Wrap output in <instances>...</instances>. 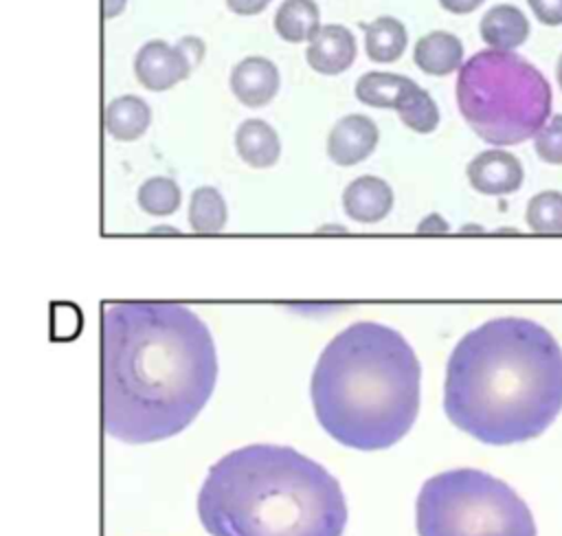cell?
I'll use <instances>...</instances> for the list:
<instances>
[{
    "label": "cell",
    "instance_id": "6da1fadb",
    "mask_svg": "<svg viewBox=\"0 0 562 536\" xmlns=\"http://www.w3.org/2000/svg\"><path fill=\"white\" fill-rule=\"evenodd\" d=\"M101 426L127 444L184 431L217 382L206 323L171 301H121L101 312Z\"/></svg>",
    "mask_w": 562,
    "mask_h": 536
},
{
    "label": "cell",
    "instance_id": "7a4b0ae2",
    "mask_svg": "<svg viewBox=\"0 0 562 536\" xmlns=\"http://www.w3.org/2000/svg\"><path fill=\"white\" fill-rule=\"evenodd\" d=\"M443 411L463 433L509 446L544 433L562 411V347L522 316L470 330L446 365Z\"/></svg>",
    "mask_w": 562,
    "mask_h": 536
},
{
    "label": "cell",
    "instance_id": "3957f363",
    "mask_svg": "<svg viewBox=\"0 0 562 536\" xmlns=\"http://www.w3.org/2000/svg\"><path fill=\"white\" fill-rule=\"evenodd\" d=\"M198 516L211 536H342L347 501L336 477L307 455L250 444L209 468Z\"/></svg>",
    "mask_w": 562,
    "mask_h": 536
},
{
    "label": "cell",
    "instance_id": "277c9868",
    "mask_svg": "<svg viewBox=\"0 0 562 536\" xmlns=\"http://www.w3.org/2000/svg\"><path fill=\"white\" fill-rule=\"evenodd\" d=\"M422 367L411 343L393 327L360 321L321 351L310 380L323 431L356 450L395 446L419 413Z\"/></svg>",
    "mask_w": 562,
    "mask_h": 536
},
{
    "label": "cell",
    "instance_id": "5b68a950",
    "mask_svg": "<svg viewBox=\"0 0 562 536\" xmlns=\"http://www.w3.org/2000/svg\"><path fill=\"white\" fill-rule=\"evenodd\" d=\"M457 105L476 136L494 147L533 138L551 116L547 77L514 51H479L457 70Z\"/></svg>",
    "mask_w": 562,
    "mask_h": 536
},
{
    "label": "cell",
    "instance_id": "8992f818",
    "mask_svg": "<svg viewBox=\"0 0 562 536\" xmlns=\"http://www.w3.org/2000/svg\"><path fill=\"white\" fill-rule=\"evenodd\" d=\"M415 523L419 536H536L533 514L518 492L476 468H452L426 479Z\"/></svg>",
    "mask_w": 562,
    "mask_h": 536
},
{
    "label": "cell",
    "instance_id": "52a82bcc",
    "mask_svg": "<svg viewBox=\"0 0 562 536\" xmlns=\"http://www.w3.org/2000/svg\"><path fill=\"white\" fill-rule=\"evenodd\" d=\"M187 48V40L169 44L165 40L145 42L134 55V75L145 90L165 92L184 81L198 66V57Z\"/></svg>",
    "mask_w": 562,
    "mask_h": 536
},
{
    "label": "cell",
    "instance_id": "ba28073f",
    "mask_svg": "<svg viewBox=\"0 0 562 536\" xmlns=\"http://www.w3.org/2000/svg\"><path fill=\"white\" fill-rule=\"evenodd\" d=\"M468 182L483 196H509L522 187L525 169L518 156L503 147L476 154L465 169Z\"/></svg>",
    "mask_w": 562,
    "mask_h": 536
},
{
    "label": "cell",
    "instance_id": "9c48e42d",
    "mask_svg": "<svg viewBox=\"0 0 562 536\" xmlns=\"http://www.w3.org/2000/svg\"><path fill=\"white\" fill-rule=\"evenodd\" d=\"M380 141L375 121L367 114H347L334 123L327 136V156L340 167H353L367 160Z\"/></svg>",
    "mask_w": 562,
    "mask_h": 536
},
{
    "label": "cell",
    "instance_id": "30bf717a",
    "mask_svg": "<svg viewBox=\"0 0 562 536\" xmlns=\"http://www.w3.org/2000/svg\"><path fill=\"white\" fill-rule=\"evenodd\" d=\"M228 86L233 97L241 105L263 108L277 97L281 86V75L272 59L263 55H248L233 66Z\"/></svg>",
    "mask_w": 562,
    "mask_h": 536
},
{
    "label": "cell",
    "instance_id": "8fae6325",
    "mask_svg": "<svg viewBox=\"0 0 562 536\" xmlns=\"http://www.w3.org/2000/svg\"><path fill=\"white\" fill-rule=\"evenodd\" d=\"M358 55L356 35L342 24H325L307 42L305 62L318 75H340L351 68Z\"/></svg>",
    "mask_w": 562,
    "mask_h": 536
},
{
    "label": "cell",
    "instance_id": "7c38bea8",
    "mask_svg": "<svg viewBox=\"0 0 562 536\" xmlns=\"http://www.w3.org/2000/svg\"><path fill=\"white\" fill-rule=\"evenodd\" d=\"M395 196L391 185L378 176H358L342 191V209L349 220L360 224H375L393 209Z\"/></svg>",
    "mask_w": 562,
    "mask_h": 536
},
{
    "label": "cell",
    "instance_id": "4fadbf2b",
    "mask_svg": "<svg viewBox=\"0 0 562 536\" xmlns=\"http://www.w3.org/2000/svg\"><path fill=\"white\" fill-rule=\"evenodd\" d=\"M531 24L527 15L509 2L494 4L479 22L481 40L494 51H514L527 42Z\"/></svg>",
    "mask_w": 562,
    "mask_h": 536
},
{
    "label": "cell",
    "instance_id": "5bb4252c",
    "mask_svg": "<svg viewBox=\"0 0 562 536\" xmlns=\"http://www.w3.org/2000/svg\"><path fill=\"white\" fill-rule=\"evenodd\" d=\"M463 42L450 31H430L422 35L413 46L415 66L432 77H446L457 72L463 64Z\"/></svg>",
    "mask_w": 562,
    "mask_h": 536
},
{
    "label": "cell",
    "instance_id": "9a60e30c",
    "mask_svg": "<svg viewBox=\"0 0 562 536\" xmlns=\"http://www.w3.org/2000/svg\"><path fill=\"white\" fill-rule=\"evenodd\" d=\"M235 149L248 167L268 169L281 156V138L268 121L246 119L235 130Z\"/></svg>",
    "mask_w": 562,
    "mask_h": 536
},
{
    "label": "cell",
    "instance_id": "2e32d148",
    "mask_svg": "<svg viewBox=\"0 0 562 536\" xmlns=\"http://www.w3.org/2000/svg\"><path fill=\"white\" fill-rule=\"evenodd\" d=\"M151 123V108L136 94L114 97L103 110L105 132L121 143L138 141Z\"/></svg>",
    "mask_w": 562,
    "mask_h": 536
},
{
    "label": "cell",
    "instance_id": "e0dca14e",
    "mask_svg": "<svg viewBox=\"0 0 562 536\" xmlns=\"http://www.w3.org/2000/svg\"><path fill=\"white\" fill-rule=\"evenodd\" d=\"M364 51L375 64L400 59L408 46V31L395 15H378L364 26Z\"/></svg>",
    "mask_w": 562,
    "mask_h": 536
},
{
    "label": "cell",
    "instance_id": "ac0fdd59",
    "mask_svg": "<svg viewBox=\"0 0 562 536\" xmlns=\"http://www.w3.org/2000/svg\"><path fill=\"white\" fill-rule=\"evenodd\" d=\"M415 83L417 81H413L406 75L386 72V70H369L358 77L353 94L364 105L395 110Z\"/></svg>",
    "mask_w": 562,
    "mask_h": 536
},
{
    "label": "cell",
    "instance_id": "d6986e66",
    "mask_svg": "<svg viewBox=\"0 0 562 536\" xmlns=\"http://www.w3.org/2000/svg\"><path fill=\"white\" fill-rule=\"evenodd\" d=\"M321 26V9L314 0H283L274 11V33L283 42H310Z\"/></svg>",
    "mask_w": 562,
    "mask_h": 536
},
{
    "label": "cell",
    "instance_id": "ffe728a7",
    "mask_svg": "<svg viewBox=\"0 0 562 536\" xmlns=\"http://www.w3.org/2000/svg\"><path fill=\"white\" fill-rule=\"evenodd\" d=\"M226 200L215 187L202 185L191 193L189 224L195 233H220L226 226Z\"/></svg>",
    "mask_w": 562,
    "mask_h": 536
},
{
    "label": "cell",
    "instance_id": "44dd1931",
    "mask_svg": "<svg viewBox=\"0 0 562 536\" xmlns=\"http://www.w3.org/2000/svg\"><path fill=\"white\" fill-rule=\"evenodd\" d=\"M400 121L417 132V134H430L437 130L439 125V108L435 103V99L419 86L415 83L408 94L402 99V103L395 108Z\"/></svg>",
    "mask_w": 562,
    "mask_h": 536
},
{
    "label": "cell",
    "instance_id": "7402d4cb",
    "mask_svg": "<svg viewBox=\"0 0 562 536\" xmlns=\"http://www.w3.org/2000/svg\"><path fill=\"white\" fill-rule=\"evenodd\" d=\"M136 200L149 215H171L182 202V191L173 178L151 176L138 187Z\"/></svg>",
    "mask_w": 562,
    "mask_h": 536
},
{
    "label": "cell",
    "instance_id": "603a6c76",
    "mask_svg": "<svg viewBox=\"0 0 562 536\" xmlns=\"http://www.w3.org/2000/svg\"><path fill=\"white\" fill-rule=\"evenodd\" d=\"M525 220L536 233H562V191L544 189L531 196Z\"/></svg>",
    "mask_w": 562,
    "mask_h": 536
},
{
    "label": "cell",
    "instance_id": "cb8c5ba5",
    "mask_svg": "<svg viewBox=\"0 0 562 536\" xmlns=\"http://www.w3.org/2000/svg\"><path fill=\"white\" fill-rule=\"evenodd\" d=\"M536 156L549 165H562V114H553L533 136Z\"/></svg>",
    "mask_w": 562,
    "mask_h": 536
},
{
    "label": "cell",
    "instance_id": "d4e9b609",
    "mask_svg": "<svg viewBox=\"0 0 562 536\" xmlns=\"http://www.w3.org/2000/svg\"><path fill=\"white\" fill-rule=\"evenodd\" d=\"M536 20L544 26L562 24V0H527Z\"/></svg>",
    "mask_w": 562,
    "mask_h": 536
},
{
    "label": "cell",
    "instance_id": "484cf974",
    "mask_svg": "<svg viewBox=\"0 0 562 536\" xmlns=\"http://www.w3.org/2000/svg\"><path fill=\"white\" fill-rule=\"evenodd\" d=\"M270 2H272V0H226V7H228V11H233L235 15L250 18V15H259L261 11H266Z\"/></svg>",
    "mask_w": 562,
    "mask_h": 536
},
{
    "label": "cell",
    "instance_id": "4316f807",
    "mask_svg": "<svg viewBox=\"0 0 562 536\" xmlns=\"http://www.w3.org/2000/svg\"><path fill=\"white\" fill-rule=\"evenodd\" d=\"M485 0H439L441 9L452 15H468L474 13Z\"/></svg>",
    "mask_w": 562,
    "mask_h": 536
},
{
    "label": "cell",
    "instance_id": "83f0119b",
    "mask_svg": "<svg viewBox=\"0 0 562 536\" xmlns=\"http://www.w3.org/2000/svg\"><path fill=\"white\" fill-rule=\"evenodd\" d=\"M417 231H419V233H448L450 226H448V222H446L439 213H430V215H426V217L419 222Z\"/></svg>",
    "mask_w": 562,
    "mask_h": 536
},
{
    "label": "cell",
    "instance_id": "f1b7e54d",
    "mask_svg": "<svg viewBox=\"0 0 562 536\" xmlns=\"http://www.w3.org/2000/svg\"><path fill=\"white\" fill-rule=\"evenodd\" d=\"M125 7H127V0H101V18L112 20L121 15Z\"/></svg>",
    "mask_w": 562,
    "mask_h": 536
},
{
    "label": "cell",
    "instance_id": "f546056e",
    "mask_svg": "<svg viewBox=\"0 0 562 536\" xmlns=\"http://www.w3.org/2000/svg\"><path fill=\"white\" fill-rule=\"evenodd\" d=\"M555 79H558V86L562 90V55L558 57V66H555Z\"/></svg>",
    "mask_w": 562,
    "mask_h": 536
}]
</instances>
